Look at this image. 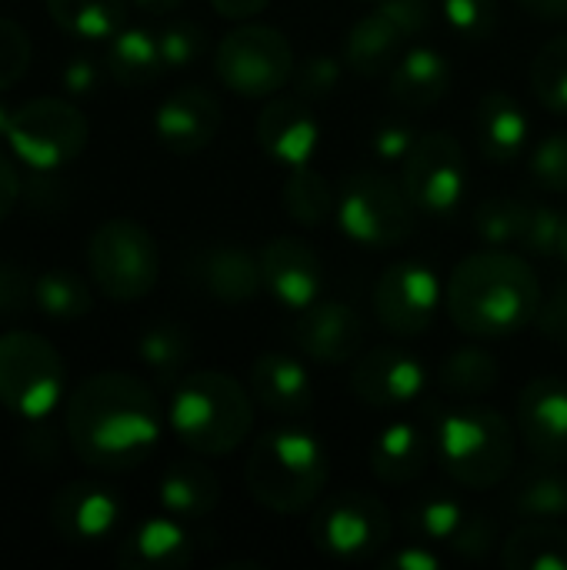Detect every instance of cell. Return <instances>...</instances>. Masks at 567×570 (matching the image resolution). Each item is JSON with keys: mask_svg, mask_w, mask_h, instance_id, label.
<instances>
[{"mask_svg": "<svg viewBox=\"0 0 567 570\" xmlns=\"http://www.w3.org/2000/svg\"><path fill=\"white\" fill-rule=\"evenodd\" d=\"M63 431L74 454L97 471L144 464L164 431L157 394L134 374L104 371L80 381L63 407Z\"/></svg>", "mask_w": 567, "mask_h": 570, "instance_id": "6da1fadb", "label": "cell"}, {"mask_svg": "<svg viewBox=\"0 0 567 570\" xmlns=\"http://www.w3.org/2000/svg\"><path fill=\"white\" fill-rule=\"evenodd\" d=\"M535 267L511 250H475L454 264L444 284V311L468 337H511L541 311Z\"/></svg>", "mask_w": 567, "mask_h": 570, "instance_id": "7a4b0ae2", "label": "cell"}, {"mask_svg": "<svg viewBox=\"0 0 567 570\" xmlns=\"http://www.w3.org/2000/svg\"><path fill=\"white\" fill-rule=\"evenodd\" d=\"M177 441L201 458L234 454L254 431V401L224 371H194L177 381L167 407Z\"/></svg>", "mask_w": 567, "mask_h": 570, "instance_id": "3957f363", "label": "cell"}, {"mask_svg": "<svg viewBox=\"0 0 567 570\" xmlns=\"http://www.w3.org/2000/svg\"><path fill=\"white\" fill-rule=\"evenodd\" d=\"M331 461L324 444L301 428H277L251 444L244 481L251 498L274 514H301L314 508L328 488Z\"/></svg>", "mask_w": 567, "mask_h": 570, "instance_id": "277c9868", "label": "cell"}, {"mask_svg": "<svg viewBox=\"0 0 567 570\" xmlns=\"http://www.w3.org/2000/svg\"><path fill=\"white\" fill-rule=\"evenodd\" d=\"M431 438L438 468L461 488H498L515 468V431L495 407H454L438 417Z\"/></svg>", "mask_w": 567, "mask_h": 570, "instance_id": "5b68a950", "label": "cell"}, {"mask_svg": "<svg viewBox=\"0 0 567 570\" xmlns=\"http://www.w3.org/2000/svg\"><path fill=\"white\" fill-rule=\"evenodd\" d=\"M418 207L411 204L401 180L381 170H354L341 180L334 217L348 240L384 250L398 247L414 234Z\"/></svg>", "mask_w": 567, "mask_h": 570, "instance_id": "8992f818", "label": "cell"}, {"mask_svg": "<svg viewBox=\"0 0 567 570\" xmlns=\"http://www.w3.org/2000/svg\"><path fill=\"white\" fill-rule=\"evenodd\" d=\"M87 274L114 304L144 301L160 277V250L154 234L130 217L97 224L87 240Z\"/></svg>", "mask_w": 567, "mask_h": 570, "instance_id": "52a82bcc", "label": "cell"}, {"mask_svg": "<svg viewBox=\"0 0 567 570\" xmlns=\"http://www.w3.org/2000/svg\"><path fill=\"white\" fill-rule=\"evenodd\" d=\"M67 391L60 351L33 331L0 334V407L20 421H43Z\"/></svg>", "mask_w": 567, "mask_h": 570, "instance_id": "ba28073f", "label": "cell"}, {"mask_svg": "<svg viewBox=\"0 0 567 570\" xmlns=\"http://www.w3.org/2000/svg\"><path fill=\"white\" fill-rule=\"evenodd\" d=\"M87 117L63 97H33L13 107L7 130L10 154L33 174H53L77 160L87 147Z\"/></svg>", "mask_w": 567, "mask_h": 570, "instance_id": "9c48e42d", "label": "cell"}, {"mask_svg": "<svg viewBox=\"0 0 567 570\" xmlns=\"http://www.w3.org/2000/svg\"><path fill=\"white\" fill-rule=\"evenodd\" d=\"M294 67L291 40L267 23H241L214 50V73L237 97H274L291 83Z\"/></svg>", "mask_w": 567, "mask_h": 570, "instance_id": "30bf717a", "label": "cell"}, {"mask_svg": "<svg viewBox=\"0 0 567 570\" xmlns=\"http://www.w3.org/2000/svg\"><path fill=\"white\" fill-rule=\"evenodd\" d=\"M307 534L311 544L334 561H368L391 544L394 521L378 494L344 491L314 511Z\"/></svg>", "mask_w": 567, "mask_h": 570, "instance_id": "8fae6325", "label": "cell"}, {"mask_svg": "<svg viewBox=\"0 0 567 570\" xmlns=\"http://www.w3.org/2000/svg\"><path fill=\"white\" fill-rule=\"evenodd\" d=\"M401 184L421 214H451L468 187V157L458 137L448 130L421 134L401 164Z\"/></svg>", "mask_w": 567, "mask_h": 570, "instance_id": "7c38bea8", "label": "cell"}, {"mask_svg": "<svg viewBox=\"0 0 567 570\" xmlns=\"http://www.w3.org/2000/svg\"><path fill=\"white\" fill-rule=\"evenodd\" d=\"M374 314L394 337H421L431 331L438 307H444V287L438 271L421 261H398L384 267L374 284Z\"/></svg>", "mask_w": 567, "mask_h": 570, "instance_id": "4fadbf2b", "label": "cell"}, {"mask_svg": "<svg viewBox=\"0 0 567 570\" xmlns=\"http://www.w3.org/2000/svg\"><path fill=\"white\" fill-rule=\"evenodd\" d=\"M428 387V367L404 347H374L351 364V394L374 411L414 404Z\"/></svg>", "mask_w": 567, "mask_h": 570, "instance_id": "5bb4252c", "label": "cell"}, {"mask_svg": "<svg viewBox=\"0 0 567 570\" xmlns=\"http://www.w3.org/2000/svg\"><path fill=\"white\" fill-rule=\"evenodd\" d=\"M124 518V501L97 481H70L50 501V524L74 548L104 544Z\"/></svg>", "mask_w": 567, "mask_h": 570, "instance_id": "9a60e30c", "label": "cell"}, {"mask_svg": "<svg viewBox=\"0 0 567 570\" xmlns=\"http://www.w3.org/2000/svg\"><path fill=\"white\" fill-rule=\"evenodd\" d=\"M261 274L267 294L287 307L304 311L324 297V264L301 237H274L261 247Z\"/></svg>", "mask_w": 567, "mask_h": 570, "instance_id": "2e32d148", "label": "cell"}, {"mask_svg": "<svg viewBox=\"0 0 567 570\" xmlns=\"http://www.w3.org/2000/svg\"><path fill=\"white\" fill-rule=\"evenodd\" d=\"M257 144L264 157L281 164L284 170L307 167L321 147V120L311 104L294 97H271L257 114Z\"/></svg>", "mask_w": 567, "mask_h": 570, "instance_id": "e0dca14e", "label": "cell"}, {"mask_svg": "<svg viewBox=\"0 0 567 570\" xmlns=\"http://www.w3.org/2000/svg\"><path fill=\"white\" fill-rule=\"evenodd\" d=\"M221 120H224L221 100L211 90L190 83L164 97V104L154 114V134L164 150L177 157H190L214 144V137L221 134Z\"/></svg>", "mask_w": 567, "mask_h": 570, "instance_id": "ac0fdd59", "label": "cell"}, {"mask_svg": "<svg viewBox=\"0 0 567 570\" xmlns=\"http://www.w3.org/2000/svg\"><path fill=\"white\" fill-rule=\"evenodd\" d=\"M294 344L301 347L304 357L317 364H328V367L351 364L364 344V321L351 304L321 297L317 304L297 311Z\"/></svg>", "mask_w": 567, "mask_h": 570, "instance_id": "d6986e66", "label": "cell"}, {"mask_svg": "<svg viewBox=\"0 0 567 570\" xmlns=\"http://www.w3.org/2000/svg\"><path fill=\"white\" fill-rule=\"evenodd\" d=\"M518 434L545 464L567 461V381L535 377L518 397Z\"/></svg>", "mask_w": 567, "mask_h": 570, "instance_id": "ffe728a7", "label": "cell"}, {"mask_svg": "<svg viewBox=\"0 0 567 570\" xmlns=\"http://www.w3.org/2000/svg\"><path fill=\"white\" fill-rule=\"evenodd\" d=\"M190 274L204 287L207 297H214L227 307L251 304L264 287L261 257H254L241 244H214V247L201 250Z\"/></svg>", "mask_w": 567, "mask_h": 570, "instance_id": "44dd1931", "label": "cell"}, {"mask_svg": "<svg viewBox=\"0 0 567 570\" xmlns=\"http://www.w3.org/2000/svg\"><path fill=\"white\" fill-rule=\"evenodd\" d=\"M251 394L274 417H307L314 407L307 367L284 351H267L251 364Z\"/></svg>", "mask_w": 567, "mask_h": 570, "instance_id": "7402d4cb", "label": "cell"}, {"mask_svg": "<svg viewBox=\"0 0 567 570\" xmlns=\"http://www.w3.org/2000/svg\"><path fill=\"white\" fill-rule=\"evenodd\" d=\"M194 534L180 518H147L117 548L124 570H184L194 561Z\"/></svg>", "mask_w": 567, "mask_h": 570, "instance_id": "603a6c76", "label": "cell"}, {"mask_svg": "<svg viewBox=\"0 0 567 570\" xmlns=\"http://www.w3.org/2000/svg\"><path fill=\"white\" fill-rule=\"evenodd\" d=\"M434 461V438H428L414 421H391L368 451L371 474L391 488L418 481Z\"/></svg>", "mask_w": 567, "mask_h": 570, "instance_id": "cb8c5ba5", "label": "cell"}, {"mask_svg": "<svg viewBox=\"0 0 567 570\" xmlns=\"http://www.w3.org/2000/svg\"><path fill=\"white\" fill-rule=\"evenodd\" d=\"M451 80H454L451 60L428 43L408 47L388 73L391 97L408 110H428L441 104L451 90Z\"/></svg>", "mask_w": 567, "mask_h": 570, "instance_id": "d4e9b609", "label": "cell"}, {"mask_svg": "<svg viewBox=\"0 0 567 570\" xmlns=\"http://www.w3.org/2000/svg\"><path fill=\"white\" fill-rule=\"evenodd\" d=\"M475 137H478L481 154L491 164H511L528 147L531 120H528L525 107L511 94L491 90V94H485L478 100V110H475Z\"/></svg>", "mask_w": 567, "mask_h": 570, "instance_id": "484cf974", "label": "cell"}, {"mask_svg": "<svg viewBox=\"0 0 567 570\" xmlns=\"http://www.w3.org/2000/svg\"><path fill=\"white\" fill-rule=\"evenodd\" d=\"M157 501L164 514L180 521H204L221 504V481L201 461H174L160 474Z\"/></svg>", "mask_w": 567, "mask_h": 570, "instance_id": "4316f807", "label": "cell"}, {"mask_svg": "<svg viewBox=\"0 0 567 570\" xmlns=\"http://www.w3.org/2000/svg\"><path fill=\"white\" fill-rule=\"evenodd\" d=\"M408 37L381 13H364L341 43V60L344 67H351L361 77H378V73H391V67L398 63V57L404 53Z\"/></svg>", "mask_w": 567, "mask_h": 570, "instance_id": "83f0119b", "label": "cell"}, {"mask_svg": "<svg viewBox=\"0 0 567 570\" xmlns=\"http://www.w3.org/2000/svg\"><path fill=\"white\" fill-rule=\"evenodd\" d=\"M107 73L120 83V87H147L154 83L167 67L160 57V43L157 33L144 30V27H124L110 37L107 47Z\"/></svg>", "mask_w": 567, "mask_h": 570, "instance_id": "f1b7e54d", "label": "cell"}, {"mask_svg": "<svg viewBox=\"0 0 567 570\" xmlns=\"http://www.w3.org/2000/svg\"><path fill=\"white\" fill-rule=\"evenodd\" d=\"M501 568L567 570V528L555 521H525L501 544Z\"/></svg>", "mask_w": 567, "mask_h": 570, "instance_id": "f546056e", "label": "cell"}, {"mask_svg": "<svg viewBox=\"0 0 567 570\" xmlns=\"http://www.w3.org/2000/svg\"><path fill=\"white\" fill-rule=\"evenodd\" d=\"M43 7L77 40H110L127 27V0H43Z\"/></svg>", "mask_w": 567, "mask_h": 570, "instance_id": "4dcf8cb0", "label": "cell"}, {"mask_svg": "<svg viewBox=\"0 0 567 570\" xmlns=\"http://www.w3.org/2000/svg\"><path fill=\"white\" fill-rule=\"evenodd\" d=\"M511 511L521 521H565L567 518V474L555 464H538L521 474L511 491Z\"/></svg>", "mask_w": 567, "mask_h": 570, "instance_id": "1f68e13d", "label": "cell"}, {"mask_svg": "<svg viewBox=\"0 0 567 570\" xmlns=\"http://www.w3.org/2000/svg\"><path fill=\"white\" fill-rule=\"evenodd\" d=\"M468 518L465 504L454 494L444 491H428L414 498L404 511V528L414 541L431 544V548H448L451 538L458 534L461 521Z\"/></svg>", "mask_w": 567, "mask_h": 570, "instance_id": "d6a6232c", "label": "cell"}, {"mask_svg": "<svg viewBox=\"0 0 567 570\" xmlns=\"http://www.w3.org/2000/svg\"><path fill=\"white\" fill-rule=\"evenodd\" d=\"M498 381H501V367L485 347H458L438 367V384L465 401L491 394Z\"/></svg>", "mask_w": 567, "mask_h": 570, "instance_id": "836d02e7", "label": "cell"}, {"mask_svg": "<svg viewBox=\"0 0 567 570\" xmlns=\"http://www.w3.org/2000/svg\"><path fill=\"white\" fill-rule=\"evenodd\" d=\"M281 204H284L287 217L297 220L301 227H321L331 217L338 194L331 190L328 177L307 164V167L287 170V180L281 187Z\"/></svg>", "mask_w": 567, "mask_h": 570, "instance_id": "e575fe53", "label": "cell"}, {"mask_svg": "<svg viewBox=\"0 0 567 570\" xmlns=\"http://www.w3.org/2000/svg\"><path fill=\"white\" fill-rule=\"evenodd\" d=\"M33 307L53 321H77L84 314H90L94 307V294L87 287V281L67 267H53L37 274L33 281Z\"/></svg>", "mask_w": 567, "mask_h": 570, "instance_id": "d590c367", "label": "cell"}, {"mask_svg": "<svg viewBox=\"0 0 567 570\" xmlns=\"http://www.w3.org/2000/svg\"><path fill=\"white\" fill-rule=\"evenodd\" d=\"M190 351H194L190 334L180 324H154L144 331V337L137 344L144 367L160 381H174L187 367Z\"/></svg>", "mask_w": 567, "mask_h": 570, "instance_id": "8d00e7d4", "label": "cell"}, {"mask_svg": "<svg viewBox=\"0 0 567 570\" xmlns=\"http://www.w3.org/2000/svg\"><path fill=\"white\" fill-rule=\"evenodd\" d=\"M531 90L551 110L567 117V37L548 40L531 63Z\"/></svg>", "mask_w": 567, "mask_h": 570, "instance_id": "74e56055", "label": "cell"}, {"mask_svg": "<svg viewBox=\"0 0 567 570\" xmlns=\"http://www.w3.org/2000/svg\"><path fill=\"white\" fill-rule=\"evenodd\" d=\"M528 210H531V204L498 194L475 210V234L491 247H505L511 240H521Z\"/></svg>", "mask_w": 567, "mask_h": 570, "instance_id": "f35d334b", "label": "cell"}, {"mask_svg": "<svg viewBox=\"0 0 567 570\" xmlns=\"http://www.w3.org/2000/svg\"><path fill=\"white\" fill-rule=\"evenodd\" d=\"M341 77H344V60L341 57H331V53H311L304 57L297 67H294V77H291V87L301 100L314 104V100H328L338 87H341Z\"/></svg>", "mask_w": 567, "mask_h": 570, "instance_id": "ab89813d", "label": "cell"}, {"mask_svg": "<svg viewBox=\"0 0 567 570\" xmlns=\"http://www.w3.org/2000/svg\"><path fill=\"white\" fill-rule=\"evenodd\" d=\"M565 210H558L555 204H531L518 244H521L531 257H558L561 234H565Z\"/></svg>", "mask_w": 567, "mask_h": 570, "instance_id": "60d3db41", "label": "cell"}, {"mask_svg": "<svg viewBox=\"0 0 567 570\" xmlns=\"http://www.w3.org/2000/svg\"><path fill=\"white\" fill-rule=\"evenodd\" d=\"M441 17L461 40H488L498 20V0H441Z\"/></svg>", "mask_w": 567, "mask_h": 570, "instance_id": "b9f144b4", "label": "cell"}, {"mask_svg": "<svg viewBox=\"0 0 567 570\" xmlns=\"http://www.w3.org/2000/svg\"><path fill=\"white\" fill-rule=\"evenodd\" d=\"M531 180L548 194H567V130L548 134L531 150Z\"/></svg>", "mask_w": 567, "mask_h": 570, "instance_id": "7bdbcfd3", "label": "cell"}, {"mask_svg": "<svg viewBox=\"0 0 567 570\" xmlns=\"http://www.w3.org/2000/svg\"><path fill=\"white\" fill-rule=\"evenodd\" d=\"M157 43H160L164 67L184 70V67L197 63V57L204 53V30L194 20H174L157 30Z\"/></svg>", "mask_w": 567, "mask_h": 570, "instance_id": "ee69618b", "label": "cell"}, {"mask_svg": "<svg viewBox=\"0 0 567 570\" xmlns=\"http://www.w3.org/2000/svg\"><path fill=\"white\" fill-rule=\"evenodd\" d=\"M30 37L27 30L10 20V17H0V90H10L13 83L23 80L27 67H30Z\"/></svg>", "mask_w": 567, "mask_h": 570, "instance_id": "f6af8a7d", "label": "cell"}, {"mask_svg": "<svg viewBox=\"0 0 567 570\" xmlns=\"http://www.w3.org/2000/svg\"><path fill=\"white\" fill-rule=\"evenodd\" d=\"M498 544V528L488 514H478V511H468V518L461 521L458 534L451 538V551L461 554L465 561H481L491 554V548Z\"/></svg>", "mask_w": 567, "mask_h": 570, "instance_id": "bcb514c9", "label": "cell"}, {"mask_svg": "<svg viewBox=\"0 0 567 570\" xmlns=\"http://www.w3.org/2000/svg\"><path fill=\"white\" fill-rule=\"evenodd\" d=\"M33 281L23 264L0 261V317H17L33 304Z\"/></svg>", "mask_w": 567, "mask_h": 570, "instance_id": "7dc6e473", "label": "cell"}, {"mask_svg": "<svg viewBox=\"0 0 567 570\" xmlns=\"http://www.w3.org/2000/svg\"><path fill=\"white\" fill-rule=\"evenodd\" d=\"M418 130L408 120H384L378 124V130L371 134V150L384 160V164H404V157L411 154V147L418 144Z\"/></svg>", "mask_w": 567, "mask_h": 570, "instance_id": "c3c4849f", "label": "cell"}, {"mask_svg": "<svg viewBox=\"0 0 567 570\" xmlns=\"http://www.w3.org/2000/svg\"><path fill=\"white\" fill-rule=\"evenodd\" d=\"M381 13L408 37H421L428 27H431V17H434V7L431 0H384L381 3Z\"/></svg>", "mask_w": 567, "mask_h": 570, "instance_id": "681fc988", "label": "cell"}, {"mask_svg": "<svg viewBox=\"0 0 567 570\" xmlns=\"http://www.w3.org/2000/svg\"><path fill=\"white\" fill-rule=\"evenodd\" d=\"M535 324H538L541 337L565 344L567 341V277L558 284V287H555V294H551L548 301H541V311H538Z\"/></svg>", "mask_w": 567, "mask_h": 570, "instance_id": "f907efd6", "label": "cell"}, {"mask_svg": "<svg viewBox=\"0 0 567 570\" xmlns=\"http://www.w3.org/2000/svg\"><path fill=\"white\" fill-rule=\"evenodd\" d=\"M60 80H63V90L70 97H90L100 87V67L90 57H74V60L63 63Z\"/></svg>", "mask_w": 567, "mask_h": 570, "instance_id": "816d5d0a", "label": "cell"}, {"mask_svg": "<svg viewBox=\"0 0 567 570\" xmlns=\"http://www.w3.org/2000/svg\"><path fill=\"white\" fill-rule=\"evenodd\" d=\"M378 568L438 570L441 568V558L431 551V544H421V541H414V544H408V548H401V551H394V554H388V558H378Z\"/></svg>", "mask_w": 567, "mask_h": 570, "instance_id": "f5cc1de1", "label": "cell"}, {"mask_svg": "<svg viewBox=\"0 0 567 570\" xmlns=\"http://www.w3.org/2000/svg\"><path fill=\"white\" fill-rule=\"evenodd\" d=\"M23 451H27V458H30L33 464H40V468H53L57 458H60L57 434H53L50 428H33V431H27Z\"/></svg>", "mask_w": 567, "mask_h": 570, "instance_id": "db71d44e", "label": "cell"}, {"mask_svg": "<svg viewBox=\"0 0 567 570\" xmlns=\"http://www.w3.org/2000/svg\"><path fill=\"white\" fill-rule=\"evenodd\" d=\"M20 190H23L20 174H17V167H13V160L0 150V224H3V220L10 217V210L17 207Z\"/></svg>", "mask_w": 567, "mask_h": 570, "instance_id": "11a10c76", "label": "cell"}, {"mask_svg": "<svg viewBox=\"0 0 567 570\" xmlns=\"http://www.w3.org/2000/svg\"><path fill=\"white\" fill-rule=\"evenodd\" d=\"M271 0H211V7L227 17V20H247V17H257Z\"/></svg>", "mask_w": 567, "mask_h": 570, "instance_id": "9f6ffc18", "label": "cell"}, {"mask_svg": "<svg viewBox=\"0 0 567 570\" xmlns=\"http://www.w3.org/2000/svg\"><path fill=\"white\" fill-rule=\"evenodd\" d=\"M538 20H567V0H518Z\"/></svg>", "mask_w": 567, "mask_h": 570, "instance_id": "6f0895ef", "label": "cell"}, {"mask_svg": "<svg viewBox=\"0 0 567 570\" xmlns=\"http://www.w3.org/2000/svg\"><path fill=\"white\" fill-rule=\"evenodd\" d=\"M144 13H154V17H164V13H174L184 0H134Z\"/></svg>", "mask_w": 567, "mask_h": 570, "instance_id": "680465c9", "label": "cell"}, {"mask_svg": "<svg viewBox=\"0 0 567 570\" xmlns=\"http://www.w3.org/2000/svg\"><path fill=\"white\" fill-rule=\"evenodd\" d=\"M10 120H13V107L0 104V137L7 140V130H10Z\"/></svg>", "mask_w": 567, "mask_h": 570, "instance_id": "91938a15", "label": "cell"}, {"mask_svg": "<svg viewBox=\"0 0 567 570\" xmlns=\"http://www.w3.org/2000/svg\"><path fill=\"white\" fill-rule=\"evenodd\" d=\"M558 257L565 261V267H567V217H565V234H561V247H558Z\"/></svg>", "mask_w": 567, "mask_h": 570, "instance_id": "94428289", "label": "cell"}, {"mask_svg": "<svg viewBox=\"0 0 567 570\" xmlns=\"http://www.w3.org/2000/svg\"><path fill=\"white\" fill-rule=\"evenodd\" d=\"M378 3H384V0H378Z\"/></svg>", "mask_w": 567, "mask_h": 570, "instance_id": "6125c7cd", "label": "cell"}]
</instances>
